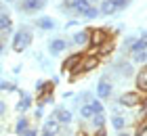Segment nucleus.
I'll use <instances>...</instances> for the list:
<instances>
[{
  "instance_id": "9b49d317",
  "label": "nucleus",
  "mask_w": 147,
  "mask_h": 136,
  "mask_svg": "<svg viewBox=\"0 0 147 136\" xmlns=\"http://www.w3.org/2000/svg\"><path fill=\"white\" fill-rule=\"evenodd\" d=\"M55 80H38L36 82V90L38 94H46V92H55Z\"/></svg>"
},
{
  "instance_id": "39448f33",
  "label": "nucleus",
  "mask_w": 147,
  "mask_h": 136,
  "mask_svg": "<svg viewBox=\"0 0 147 136\" xmlns=\"http://www.w3.org/2000/svg\"><path fill=\"white\" fill-rule=\"evenodd\" d=\"M141 103V94L137 90H130V92H124L122 96L118 98V105L120 107H139Z\"/></svg>"
},
{
  "instance_id": "a211bd4d",
  "label": "nucleus",
  "mask_w": 147,
  "mask_h": 136,
  "mask_svg": "<svg viewBox=\"0 0 147 136\" xmlns=\"http://www.w3.org/2000/svg\"><path fill=\"white\" fill-rule=\"evenodd\" d=\"M30 128V117H25V115H21V117L17 119V124H15V134L17 136H21L25 130Z\"/></svg>"
},
{
  "instance_id": "20e7f679",
  "label": "nucleus",
  "mask_w": 147,
  "mask_h": 136,
  "mask_svg": "<svg viewBox=\"0 0 147 136\" xmlns=\"http://www.w3.org/2000/svg\"><path fill=\"white\" fill-rule=\"evenodd\" d=\"M84 57H86L84 52H74V54H69V57L61 63V69L67 71V73H78V71H80V65H82V61H84Z\"/></svg>"
},
{
  "instance_id": "b1692460",
  "label": "nucleus",
  "mask_w": 147,
  "mask_h": 136,
  "mask_svg": "<svg viewBox=\"0 0 147 136\" xmlns=\"http://www.w3.org/2000/svg\"><path fill=\"white\" fill-rule=\"evenodd\" d=\"M137 88H139L141 92H147V78H145V71L137 78Z\"/></svg>"
},
{
  "instance_id": "f03ea898",
  "label": "nucleus",
  "mask_w": 147,
  "mask_h": 136,
  "mask_svg": "<svg viewBox=\"0 0 147 136\" xmlns=\"http://www.w3.org/2000/svg\"><path fill=\"white\" fill-rule=\"evenodd\" d=\"M99 63H101V57L99 54H86L84 61H82V65H80V71L78 73H69V82H74L80 73H90V71H95Z\"/></svg>"
},
{
  "instance_id": "6e6552de",
  "label": "nucleus",
  "mask_w": 147,
  "mask_h": 136,
  "mask_svg": "<svg viewBox=\"0 0 147 136\" xmlns=\"http://www.w3.org/2000/svg\"><path fill=\"white\" fill-rule=\"evenodd\" d=\"M65 48H67V40H63V38H53L51 42H49V52H51V57L61 54Z\"/></svg>"
},
{
  "instance_id": "0eeeda50",
  "label": "nucleus",
  "mask_w": 147,
  "mask_h": 136,
  "mask_svg": "<svg viewBox=\"0 0 147 136\" xmlns=\"http://www.w3.org/2000/svg\"><path fill=\"white\" fill-rule=\"evenodd\" d=\"M53 115L57 117V121L61 126H67V124H71L74 121V113L69 111V109H65V107H57L55 111H53Z\"/></svg>"
},
{
  "instance_id": "2eb2a0df",
  "label": "nucleus",
  "mask_w": 147,
  "mask_h": 136,
  "mask_svg": "<svg viewBox=\"0 0 147 136\" xmlns=\"http://www.w3.org/2000/svg\"><path fill=\"white\" fill-rule=\"evenodd\" d=\"M111 126H113V130H126V126H128V119L124 117V115H120V113H116V115H111Z\"/></svg>"
},
{
  "instance_id": "2f4dec72",
  "label": "nucleus",
  "mask_w": 147,
  "mask_h": 136,
  "mask_svg": "<svg viewBox=\"0 0 147 136\" xmlns=\"http://www.w3.org/2000/svg\"><path fill=\"white\" fill-rule=\"evenodd\" d=\"M21 136H38V130H36V128H32V126H30V128H28V130H25V132H23Z\"/></svg>"
},
{
  "instance_id": "f3484780",
  "label": "nucleus",
  "mask_w": 147,
  "mask_h": 136,
  "mask_svg": "<svg viewBox=\"0 0 147 136\" xmlns=\"http://www.w3.org/2000/svg\"><path fill=\"white\" fill-rule=\"evenodd\" d=\"M44 130H46V132H55V134H59V130H61V124L57 121L55 115H51V117L44 121Z\"/></svg>"
},
{
  "instance_id": "9d476101",
  "label": "nucleus",
  "mask_w": 147,
  "mask_h": 136,
  "mask_svg": "<svg viewBox=\"0 0 147 136\" xmlns=\"http://www.w3.org/2000/svg\"><path fill=\"white\" fill-rule=\"evenodd\" d=\"M71 44L74 46H84L88 44V29H78L71 33Z\"/></svg>"
},
{
  "instance_id": "5701e85b",
  "label": "nucleus",
  "mask_w": 147,
  "mask_h": 136,
  "mask_svg": "<svg viewBox=\"0 0 147 136\" xmlns=\"http://www.w3.org/2000/svg\"><path fill=\"white\" fill-rule=\"evenodd\" d=\"M92 115H95V113H92V107H90V103H86V105H82V107H80V117H82V119H90Z\"/></svg>"
},
{
  "instance_id": "f8f14e48",
  "label": "nucleus",
  "mask_w": 147,
  "mask_h": 136,
  "mask_svg": "<svg viewBox=\"0 0 147 136\" xmlns=\"http://www.w3.org/2000/svg\"><path fill=\"white\" fill-rule=\"evenodd\" d=\"M13 31V19L9 13L0 11V33H11Z\"/></svg>"
},
{
  "instance_id": "6ab92c4d",
  "label": "nucleus",
  "mask_w": 147,
  "mask_h": 136,
  "mask_svg": "<svg viewBox=\"0 0 147 136\" xmlns=\"http://www.w3.org/2000/svg\"><path fill=\"white\" fill-rule=\"evenodd\" d=\"M105 119H107V117H105V113H95V115L90 117V124H92V128L97 130V128H103V126H105Z\"/></svg>"
},
{
  "instance_id": "58836bf2",
  "label": "nucleus",
  "mask_w": 147,
  "mask_h": 136,
  "mask_svg": "<svg viewBox=\"0 0 147 136\" xmlns=\"http://www.w3.org/2000/svg\"><path fill=\"white\" fill-rule=\"evenodd\" d=\"M6 2H9V4H13V2H15V0H6Z\"/></svg>"
},
{
  "instance_id": "e433bc0d",
  "label": "nucleus",
  "mask_w": 147,
  "mask_h": 136,
  "mask_svg": "<svg viewBox=\"0 0 147 136\" xmlns=\"http://www.w3.org/2000/svg\"><path fill=\"white\" fill-rule=\"evenodd\" d=\"M118 136H132V134H130V132H126V130H120V134H118Z\"/></svg>"
},
{
  "instance_id": "f704fd0d",
  "label": "nucleus",
  "mask_w": 147,
  "mask_h": 136,
  "mask_svg": "<svg viewBox=\"0 0 147 136\" xmlns=\"http://www.w3.org/2000/svg\"><path fill=\"white\" fill-rule=\"evenodd\" d=\"M4 113H6V103H4L2 98H0V117H2Z\"/></svg>"
},
{
  "instance_id": "72a5a7b5",
  "label": "nucleus",
  "mask_w": 147,
  "mask_h": 136,
  "mask_svg": "<svg viewBox=\"0 0 147 136\" xmlns=\"http://www.w3.org/2000/svg\"><path fill=\"white\" fill-rule=\"evenodd\" d=\"M139 40L145 44V50H147V31H141V36H139Z\"/></svg>"
},
{
  "instance_id": "c9c22d12",
  "label": "nucleus",
  "mask_w": 147,
  "mask_h": 136,
  "mask_svg": "<svg viewBox=\"0 0 147 136\" xmlns=\"http://www.w3.org/2000/svg\"><path fill=\"white\" fill-rule=\"evenodd\" d=\"M40 136H57V134H55V132H46V130H44V132L40 134Z\"/></svg>"
},
{
  "instance_id": "aec40b11",
  "label": "nucleus",
  "mask_w": 147,
  "mask_h": 136,
  "mask_svg": "<svg viewBox=\"0 0 147 136\" xmlns=\"http://www.w3.org/2000/svg\"><path fill=\"white\" fill-rule=\"evenodd\" d=\"M99 15H101V13H99V9H97V6H88V9H86L84 13H82V15H80V17H84V19H88V21H92V19H97Z\"/></svg>"
},
{
  "instance_id": "f257e3e1",
  "label": "nucleus",
  "mask_w": 147,
  "mask_h": 136,
  "mask_svg": "<svg viewBox=\"0 0 147 136\" xmlns=\"http://www.w3.org/2000/svg\"><path fill=\"white\" fill-rule=\"evenodd\" d=\"M32 40H34V33H32L28 27H25V29L21 27L19 31L13 33V50H15V52H23L32 44Z\"/></svg>"
},
{
  "instance_id": "ddd939ff",
  "label": "nucleus",
  "mask_w": 147,
  "mask_h": 136,
  "mask_svg": "<svg viewBox=\"0 0 147 136\" xmlns=\"http://www.w3.org/2000/svg\"><path fill=\"white\" fill-rule=\"evenodd\" d=\"M99 13L105 15V17H111V15H116V13H118V6H116L113 0H103L101 6H99Z\"/></svg>"
},
{
  "instance_id": "473e14b6",
  "label": "nucleus",
  "mask_w": 147,
  "mask_h": 136,
  "mask_svg": "<svg viewBox=\"0 0 147 136\" xmlns=\"http://www.w3.org/2000/svg\"><path fill=\"white\" fill-rule=\"evenodd\" d=\"M95 136H107V130H105V126H103V128H97V130H95Z\"/></svg>"
},
{
  "instance_id": "cd10ccee",
  "label": "nucleus",
  "mask_w": 147,
  "mask_h": 136,
  "mask_svg": "<svg viewBox=\"0 0 147 136\" xmlns=\"http://www.w3.org/2000/svg\"><path fill=\"white\" fill-rule=\"evenodd\" d=\"M88 103H90V107H92V113H103V103H101V100L90 98Z\"/></svg>"
},
{
  "instance_id": "393cba45",
  "label": "nucleus",
  "mask_w": 147,
  "mask_h": 136,
  "mask_svg": "<svg viewBox=\"0 0 147 136\" xmlns=\"http://www.w3.org/2000/svg\"><path fill=\"white\" fill-rule=\"evenodd\" d=\"M132 61H135V63H145V61H147V50L132 52Z\"/></svg>"
},
{
  "instance_id": "412c9836",
  "label": "nucleus",
  "mask_w": 147,
  "mask_h": 136,
  "mask_svg": "<svg viewBox=\"0 0 147 136\" xmlns=\"http://www.w3.org/2000/svg\"><path fill=\"white\" fill-rule=\"evenodd\" d=\"M53 92H46V94H38V98H36V103H38V107H44V105H51L53 103Z\"/></svg>"
},
{
  "instance_id": "dca6fc26",
  "label": "nucleus",
  "mask_w": 147,
  "mask_h": 136,
  "mask_svg": "<svg viewBox=\"0 0 147 136\" xmlns=\"http://www.w3.org/2000/svg\"><path fill=\"white\" fill-rule=\"evenodd\" d=\"M36 25L40 27V29H44V31H51V29H55V21H53L51 17H38L36 19Z\"/></svg>"
},
{
  "instance_id": "4be33fe9",
  "label": "nucleus",
  "mask_w": 147,
  "mask_h": 136,
  "mask_svg": "<svg viewBox=\"0 0 147 136\" xmlns=\"http://www.w3.org/2000/svg\"><path fill=\"white\" fill-rule=\"evenodd\" d=\"M99 48H101V50H99V57H107V54H111V52H113L116 44H113V42H105V44L99 46Z\"/></svg>"
},
{
  "instance_id": "c85d7f7f",
  "label": "nucleus",
  "mask_w": 147,
  "mask_h": 136,
  "mask_svg": "<svg viewBox=\"0 0 147 136\" xmlns=\"http://www.w3.org/2000/svg\"><path fill=\"white\" fill-rule=\"evenodd\" d=\"M120 71H122L124 76H132V65H130V63H124V61H122V63H120Z\"/></svg>"
},
{
  "instance_id": "a878e982",
  "label": "nucleus",
  "mask_w": 147,
  "mask_h": 136,
  "mask_svg": "<svg viewBox=\"0 0 147 136\" xmlns=\"http://www.w3.org/2000/svg\"><path fill=\"white\" fill-rule=\"evenodd\" d=\"M0 90H6V92H19V88L13 84V82H0Z\"/></svg>"
},
{
  "instance_id": "1a4fd4ad",
  "label": "nucleus",
  "mask_w": 147,
  "mask_h": 136,
  "mask_svg": "<svg viewBox=\"0 0 147 136\" xmlns=\"http://www.w3.org/2000/svg\"><path fill=\"white\" fill-rule=\"evenodd\" d=\"M111 90H113V86L109 84L107 78L99 80V84H97V96L99 98H109L111 96Z\"/></svg>"
},
{
  "instance_id": "bb28decb",
  "label": "nucleus",
  "mask_w": 147,
  "mask_h": 136,
  "mask_svg": "<svg viewBox=\"0 0 147 136\" xmlns=\"http://www.w3.org/2000/svg\"><path fill=\"white\" fill-rule=\"evenodd\" d=\"M139 50H145V44H143V42H141V40H139V38H137V40H135V42H132V44H130V48H128V52H139Z\"/></svg>"
},
{
  "instance_id": "4468645a",
  "label": "nucleus",
  "mask_w": 147,
  "mask_h": 136,
  "mask_svg": "<svg viewBox=\"0 0 147 136\" xmlns=\"http://www.w3.org/2000/svg\"><path fill=\"white\" fill-rule=\"evenodd\" d=\"M19 94H21V98H19V103H17V111H21V113H25V111H28V109L32 107V96H30V94L28 92H19Z\"/></svg>"
},
{
  "instance_id": "4c0bfd02",
  "label": "nucleus",
  "mask_w": 147,
  "mask_h": 136,
  "mask_svg": "<svg viewBox=\"0 0 147 136\" xmlns=\"http://www.w3.org/2000/svg\"><path fill=\"white\" fill-rule=\"evenodd\" d=\"M4 50V42H2V38H0V52Z\"/></svg>"
},
{
  "instance_id": "c756f323",
  "label": "nucleus",
  "mask_w": 147,
  "mask_h": 136,
  "mask_svg": "<svg viewBox=\"0 0 147 136\" xmlns=\"http://www.w3.org/2000/svg\"><path fill=\"white\" fill-rule=\"evenodd\" d=\"M113 2H116V6H118V11H124L126 6H128L132 0H113Z\"/></svg>"
},
{
  "instance_id": "a19ab883",
  "label": "nucleus",
  "mask_w": 147,
  "mask_h": 136,
  "mask_svg": "<svg viewBox=\"0 0 147 136\" xmlns=\"http://www.w3.org/2000/svg\"><path fill=\"white\" fill-rule=\"evenodd\" d=\"M90 2H95V0H90Z\"/></svg>"
},
{
  "instance_id": "ea45409f",
  "label": "nucleus",
  "mask_w": 147,
  "mask_h": 136,
  "mask_svg": "<svg viewBox=\"0 0 147 136\" xmlns=\"http://www.w3.org/2000/svg\"><path fill=\"white\" fill-rule=\"evenodd\" d=\"M0 11H2V0H0Z\"/></svg>"
},
{
  "instance_id": "7ed1b4c3",
  "label": "nucleus",
  "mask_w": 147,
  "mask_h": 136,
  "mask_svg": "<svg viewBox=\"0 0 147 136\" xmlns=\"http://www.w3.org/2000/svg\"><path fill=\"white\" fill-rule=\"evenodd\" d=\"M109 40V31L105 27H95L88 29V48H99L101 44H105Z\"/></svg>"
},
{
  "instance_id": "423d86ee",
  "label": "nucleus",
  "mask_w": 147,
  "mask_h": 136,
  "mask_svg": "<svg viewBox=\"0 0 147 136\" xmlns=\"http://www.w3.org/2000/svg\"><path fill=\"white\" fill-rule=\"evenodd\" d=\"M46 6V0H21L19 4V11H25V13H38Z\"/></svg>"
},
{
  "instance_id": "7c9ffc66",
  "label": "nucleus",
  "mask_w": 147,
  "mask_h": 136,
  "mask_svg": "<svg viewBox=\"0 0 147 136\" xmlns=\"http://www.w3.org/2000/svg\"><path fill=\"white\" fill-rule=\"evenodd\" d=\"M34 117L40 121V117H44V107H36V111H34Z\"/></svg>"
}]
</instances>
